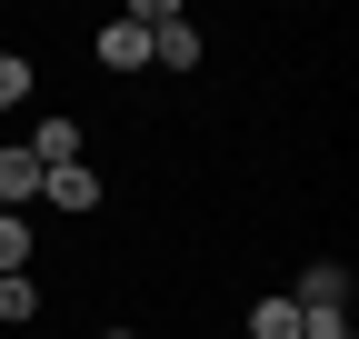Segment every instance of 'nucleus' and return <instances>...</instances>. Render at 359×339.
I'll list each match as a JSON object with an SVG mask.
<instances>
[{"mask_svg": "<svg viewBox=\"0 0 359 339\" xmlns=\"http://www.w3.org/2000/svg\"><path fill=\"white\" fill-rule=\"evenodd\" d=\"M40 180H50V170H40V160H30L20 140L0 150V209H30V200H40Z\"/></svg>", "mask_w": 359, "mask_h": 339, "instance_id": "obj_6", "label": "nucleus"}, {"mask_svg": "<svg viewBox=\"0 0 359 339\" xmlns=\"http://www.w3.org/2000/svg\"><path fill=\"white\" fill-rule=\"evenodd\" d=\"M140 30H150V60H160V70H200V20H190V11L140 0Z\"/></svg>", "mask_w": 359, "mask_h": 339, "instance_id": "obj_1", "label": "nucleus"}, {"mask_svg": "<svg viewBox=\"0 0 359 339\" xmlns=\"http://www.w3.org/2000/svg\"><path fill=\"white\" fill-rule=\"evenodd\" d=\"M0 319H11V329L40 319V279H30V270H20V279H0Z\"/></svg>", "mask_w": 359, "mask_h": 339, "instance_id": "obj_9", "label": "nucleus"}, {"mask_svg": "<svg viewBox=\"0 0 359 339\" xmlns=\"http://www.w3.org/2000/svg\"><path fill=\"white\" fill-rule=\"evenodd\" d=\"M100 70H150V30H140V11H120V20H100Z\"/></svg>", "mask_w": 359, "mask_h": 339, "instance_id": "obj_4", "label": "nucleus"}, {"mask_svg": "<svg viewBox=\"0 0 359 339\" xmlns=\"http://www.w3.org/2000/svg\"><path fill=\"white\" fill-rule=\"evenodd\" d=\"M290 300H299V319H349V270L339 260H309Z\"/></svg>", "mask_w": 359, "mask_h": 339, "instance_id": "obj_2", "label": "nucleus"}, {"mask_svg": "<svg viewBox=\"0 0 359 339\" xmlns=\"http://www.w3.org/2000/svg\"><path fill=\"white\" fill-rule=\"evenodd\" d=\"M30 270V209H0V279Z\"/></svg>", "mask_w": 359, "mask_h": 339, "instance_id": "obj_8", "label": "nucleus"}, {"mask_svg": "<svg viewBox=\"0 0 359 339\" xmlns=\"http://www.w3.org/2000/svg\"><path fill=\"white\" fill-rule=\"evenodd\" d=\"M299 339H349V319H309V329H299Z\"/></svg>", "mask_w": 359, "mask_h": 339, "instance_id": "obj_11", "label": "nucleus"}, {"mask_svg": "<svg viewBox=\"0 0 359 339\" xmlns=\"http://www.w3.org/2000/svg\"><path fill=\"white\" fill-rule=\"evenodd\" d=\"M30 80H40V70H30L20 50H0V110H20V100H30Z\"/></svg>", "mask_w": 359, "mask_h": 339, "instance_id": "obj_10", "label": "nucleus"}, {"mask_svg": "<svg viewBox=\"0 0 359 339\" xmlns=\"http://www.w3.org/2000/svg\"><path fill=\"white\" fill-rule=\"evenodd\" d=\"M20 150H30V160H40V170H70V160H80V150H90V130H80V110H50V120H40V130H30V140H20Z\"/></svg>", "mask_w": 359, "mask_h": 339, "instance_id": "obj_3", "label": "nucleus"}, {"mask_svg": "<svg viewBox=\"0 0 359 339\" xmlns=\"http://www.w3.org/2000/svg\"><path fill=\"white\" fill-rule=\"evenodd\" d=\"M309 319H299V300L290 289H269V300H250V339H299Z\"/></svg>", "mask_w": 359, "mask_h": 339, "instance_id": "obj_7", "label": "nucleus"}, {"mask_svg": "<svg viewBox=\"0 0 359 339\" xmlns=\"http://www.w3.org/2000/svg\"><path fill=\"white\" fill-rule=\"evenodd\" d=\"M40 200H50V209H80V220H90V209H100V170H90V160H70V170H50V180H40Z\"/></svg>", "mask_w": 359, "mask_h": 339, "instance_id": "obj_5", "label": "nucleus"}, {"mask_svg": "<svg viewBox=\"0 0 359 339\" xmlns=\"http://www.w3.org/2000/svg\"><path fill=\"white\" fill-rule=\"evenodd\" d=\"M90 339H140V329H90Z\"/></svg>", "mask_w": 359, "mask_h": 339, "instance_id": "obj_12", "label": "nucleus"}]
</instances>
